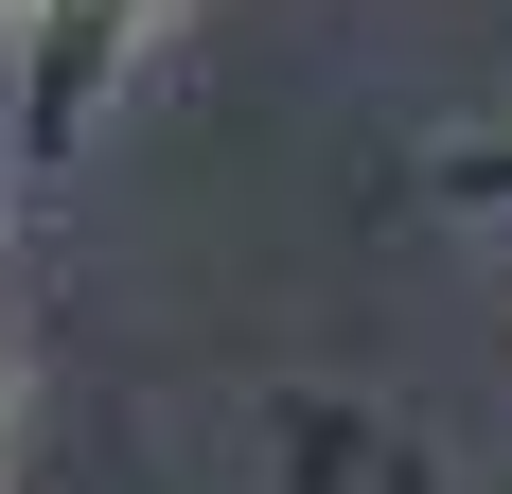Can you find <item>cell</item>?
<instances>
[{"mask_svg": "<svg viewBox=\"0 0 512 494\" xmlns=\"http://www.w3.org/2000/svg\"><path fill=\"white\" fill-rule=\"evenodd\" d=\"M159 18H177V0H36V18H18V142L71 159V142L106 124V89L142 71Z\"/></svg>", "mask_w": 512, "mask_h": 494, "instance_id": "6da1fadb", "label": "cell"}, {"mask_svg": "<svg viewBox=\"0 0 512 494\" xmlns=\"http://www.w3.org/2000/svg\"><path fill=\"white\" fill-rule=\"evenodd\" d=\"M424 177H442V195H460V212H512V142H442V159H424Z\"/></svg>", "mask_w": 512, "mask_h": 494, "instance_id": "7a4b0ae2", "label": "cell"}, {"mask_svg": "<svg viewBox=\"0 0 512 494\" xmlns=\"http://www.w3.org/2000/svg\"><path fill=\"white\" fill-rule=\"evenodd\" d=\"M0 18H36V0H0Z\"/></svg>", "mask_w": 512, "mask_h": 494, "instance_id": "3957f363", "label": "cell"}]
</instances>
